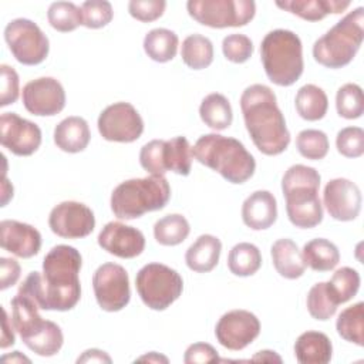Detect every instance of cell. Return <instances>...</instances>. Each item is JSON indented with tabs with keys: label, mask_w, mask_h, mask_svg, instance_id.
Here are the masks:
<instances>
[{
	"label": "cell",
	"mask_w": 364,
	"mask_h": 364,
	"mask_svg": "<svg viewBox=\"0 0 364 364\" xmlns=\"http://www.w3.org/2000/svg\"><path fill=\"white\" fill-rule=\"evenodd\" d=\"M81 253L68 245H57L44 256L43 272H30L18 291L36 301L41 310L68 311L81 299L78 273Z\"/></svg>",
	"instance_id": "6da1fadb"
},
{
	"label": "cell",
	"mask_w": 364,
	"mask_h": 364,
	"mask_svg": "<svg viewBox=\"0 0 364 364\" xmlns=\"http://www.w3.org/2000/svg\"><path fill=\"white\" fill-rule=\"evenodd\" d=\"M245 127L255 146L267 156L284 152L290 144V132L273 90L263 84L249 85L240 95Z\"/></svg>",
	"instance_id": "7a4b0ae2"
},
{
	"label": "cell",
	"mask_w": 364,
	"mask_h": 364,
	"mask_svg": "<svg viewBox=\"0 0 364 364\" xmlns=\"http://www.w3.org/2000/svg\"><path fill=\"white\" fill-rule=\"evenodd\" d=\"M193 158L230 183H245L256 171V161L245 145L232 136L205 134L192 146Z\"/></svg>",
	"instance_id": "3957f363"
},
{
	"label": "cell",
	"mask_w": 364,
	"mask_h": 364,
	"mask_svg": "<svg viewBox=\"0 0 364 364\" xmlns=\"http://www.w3.org/2000/svg\"><path fill=\"white\" fill-rule=\"evenodd\" d=\"M321 176L311 166L291 165L282 178L286 212L291 225L310 229L321 223L323 205L318 196Z\"/></svg>",
	"instance_id": "277c9868"
},
{
	"label": "cell",
	"mask_w": 364,
	"mask_h": 364,
	"mask_svg": "<svg viewBox=\"0 0 364 364\" xmlns=\"http://www.w3.org/2000/svg\"><path fill=\"white\" fill-rule=\"evenodd\" d=\"M171 199V186L165 176L149 175L121 182L111 193V210L118 219H136L161 210Z\"/></svg>",
	"instance_id": "5b68a950"
},
{
	"label": "cell",
	"mask_w": 364,
	"mask_h": 364,
	"mask_svg": "<svg viewBox=\"0 0 364 364\" xmlns=\"http://www.w3.org/2000/svg\"><path fill=\"white\" fill-rule=\"evenodd\" d=\"M260 60L267 78L279 87L293 85L303 74V46L291 30L269 31L260 43Z\"/></svg>",
	"instance_id": "8992f818"
},
{
	"label": "cell",
	"mask_w": 364,
	"mask_h": 364,
	"mask_svg": "<svg viewBox=\"0 0 364 364\" xmlns=\"http://www.w3.org/2000/svg\"><path fill=\"white\" fill-rule=\"evenodd\" d=\"M364 40V9L355 7L313 44L314 60L327 68L348 65Z\"/></svg>",
	"instance_id": "52a82bcc"
},
{
	"label": "cell",
	"mask_w": 364,
	"mask_h": 364,
	"mask_svg": "<svg viewBox=\"0 0 364 364\" xmlns=\"http://www.w3.org/2000/svg\"><path fill=\"white\" fill-rule=\"evenodd\" d=\"M135 286L146 307L162 311L179 299L183 290V280L176 270L166 264L148 263L138 270Z\"/></svg>",
	"instance_id": "ba28073f"
},
{
	"label": "cell",
	"mask_w": 364,
	"mask_h": 364,
	"mask_svg": "<svg viewBox=\"0 0 364 364\" xmlns=\"http://www.w3.org/2000/svg\"><path fill=\"white\" fill-rule=\"evenodd\" d=\"M192 146L185 136L168 141L152 139L139 151V164L149 175H165L168 171L188 176L192 168Z\"/></svg>",
	"instance_id": "9c48e42d"
},
{
	"label": "cell",
	"mask_w": 364,
	"mask_h": 364,
	"mask_svg": "<svg viewBox=\"0 0 364 364\" xmlns=\"http://www.w3.org/2000/svg\"><path fill=\"white\" fill-rule=\"evenodd\" d=\"M189 16L202 26L210 28L243 27L256 14V3L252 0H189Z\"/></svg>",
	"instance_id": "30bf717a"
},
{
	"label": "cell",
	"mask_w": 364,
	"mask_h": 364,
	"mask_svg": "<svg viewBox=\"0 0 364 364\" xmlns=\"http://www.w3.org/2000/svg\"><path fill=\"white\" fill-rule=\"evenodd\" d=\"M6 44L13 57L23 65L43 63L50 51V43L43 30L28 18H14L4 28Z\"/></svg>",
	"instance_id": "8fae6325"
},
{
	"label": "cell",
	"mask_w": 364,
	"mask_h": 364,
	"mask_svg": "<svg viewBox=\"0 0 364 364\" xmlns=\"http://www.w3.org/2000/svg\"><path fill=\"white\" fill-rule=\"evenodd\" d=\"M92 289L98 306L104 311H119L131 299L129 277L125 267L117 263H104L92 276Z\"/></svg>",
	"instance_id": "7c38bea8"
},
{
	"label": "cell",
	"mask_w": 364,
	"mask_h": 364,
	"mask_svg": "<svg viewBox=\"0 0 364 364\" xmlns=\"http://www.w3.org/2000/svg\"><path fill=\"white\" fill-rule=\"evenodd\" d=\"M98 132L105 141L134 142L144 132V121L136 108L125 101L104 108L97 121Z\"/></svg>",
	"instance_id": "4fadbf2b"
},
{
	"label": "cell",
	"mask_w": 364,
	"mask_h": 364,
	"mask_svg": "<svg viewBox=\"0 0 364 364\" xmlns=\"http://www.w3.org/2000/svg\"><path fill=\"white\" fill-rule=\"evenodd\" d=\"M260 334L259 318L242 309L225 313L215 327V336L220 346L228 350L239 351L252 344Z\"/></svg>",
	"instance_id": "5bb4252c"
},
{
	"label": "cell",
	"mask_w": 364,
	"mask_h": 364,
	"mask_svg": "<svg viewBox=\"0 0 364 364\" xmlns=\"http://www.w3.org/2000/svg\"><path fill=\"white\" fill-rule=\"evenodd\" d=\"M48 226L60 237L81 239L94 230L95 216L87 205L75 200H64L51 209Z\"/></svg>",
	"instance_id": "9a60e30c"
},
{
	"label": "cell",
	"mask_w": 364,
	"mask_h": 364,
	"mask_svg": "<svg viewBox=\"0 0 364 364\" xmlns=\"http://www.w3.org/2000/svg\"><path fill=\"white\" fill-rule=\"evenodd\" d=\"M21 100L24 108L37 117H54L65 107V91L61 82L53 77H40L23 87Z\"/></svg>",
	"instance_id": "2e32d148"
},
{
	"label": "cell",
	"mask_w": 364,
	"mask_h": 364,
	"mask_svg": "<svg viewBox=\"0 0 364 364\" xmlns=\"http://www.w3.org/2000/svg\"><path fill=\"white\" fill-rule=\"evenodd\" d=\"M0 142L3 148L17 156H30L41 145V129L16 112H3L0 117Z\"/></svg>",
	"instance_id": "e0dca14e"
},
{
	"label": "cell",
	"mask_w": 364,
	"mask_h": 364,
	"mask_svg": "<svg viewBox=\"0 0 364 364\" xmlns=\"http://www.w3.org/2000/svg\"><path fill=\"white\" fill-rule=\"evenodd\" d=\"M361 191L350 179L334 178L323 191V205L328 215L340 222L354 220L361 210Z\"/></svg>",
	"instance_id": "ac0fdd59"
},
{
	"label": "cell",
	"mask_w": 364,
	"mask_h": 364,
	"mask_svg": "<svg viewBox=\"0 0 364 364\" xmlns=\"http://www.w3.org/2000/svg\"><path fill=\"white\" fill-rule=\"evenodd\" d=\"M98 246L121 259H134L145 249L144 233L122 222H108L98 235Z\"/></svg>",
	"instance_id": "d6986e66"
},
{
	"label": "cell",
	"mask_w": 364,
	"mask_h": 364,
	"mask_svg": "<svg viewBox=\"0 0 364 364\" xmlns=\"http://www.w3.org/2000/svg\"><path fill=\"white\" fill-rule=\"evenodd\" d=\"M0 245L14 256L28 259L40 252L41 235L28 223L4 219L0 222Z\"/></svg>",
	"instance_id": "ffe728a7"
},
{
	"label": "cell",
	"mask_w": 364,
	"mask_h": 364,
	"mask_svg": "<svg viewBox=\"0 0 364 364\" xmlns=\"http://www.w3.org/2000/svg\"><path fill=\"white\" fill-rule=\"evenodd\" d=\"M277 219V202L269 191H255L242 205V220L253 230L269 229Z\"/></svg>",
	"instance_id": "44dd1931"
},
{
	"label": "cell",
	"mask_w": 364,
	"mask_h": 364,
	"mask_svg": "<svg viewBox=\"0 0 364 364\" xmlns=\"http://www.w3.org/2000/svg\"><path fill=\"white\" fill-rule=\"evenodd\" d=\"M54 144L64 152L77 154L84 151L91 139L88 122L81 117H67L54 128Z\"/></svg>",
	"instance_id": "7402d4cb"
},
{
	"label": "cell",
	"mask_w": 364,
	"mask_h": 364,
	"mask_svg": "<svg viewBox=\"0 0 364 364\" xmlns=\"http://www.w3.org/2000/svg\"><path fill=\"white\" fill-rule=\"evenodd\" d=\"M333 355V344L321 331H304L294 343V357L300 364H327Z\"/></svg>",
	"instance_id": "603a6c76"
},
{
	"label": "cell",
	"mask_w": 364,
	"mask_h": 364,
	"mask_svg": "<svg viewBox=\"0 0 364 364\" xmlns=\"http://www.w3.org/2000/svg\"><path fill=\"white\" fill-rule=\"evenodd\" d=\"M222 242L213 235H200L186 250L185 263L196 273H208L219 263Z\"/></svg>",
	"instance_id": "cb8c5ba5"
},
{
	"label": "cell",
	"mask_w": 364,
	"mask_h": 364,
	"mask_svg": "<svg viewBox=\"0 0 364 364\" xmlns=\"http://www.w3.org/2000/svg\"><path fill=\"white\" fill-rule=\"evenodd\" d=\"M10 304L13 327L23 341L31 337L44 326L46 320L38 313L40 307L28 296L17 291V294L11 299Z\"/></svg>",
	"instance_id": "d4e9b609"
},
{
	"label": "cell",
	"mask_w": 364,
	"mask_h": 364,
	"mask_svg": "<svg viewBox=\"0 0 364 364\" xmlns=\"http://www.w3.org/2000/svg\"><path fill=\"white\" fill-rule=\"evenodd\" d=\"M270 255L273 266L282 277L294 280L304 274L306 264L301 252L291 239H277L270 247Z\"/></svg>",
	"instance_id": "484cf974"
},
{
	"label": "cell",
	"mask_w": 364,
	"mask_h": 364,
	"mask_svg": "<svg viewBox=\"0 0 364 364\" xmlns=\"http://www.w3.org/2000/svg\"><path fill=\"white\" fill-rule=\"evenodd\" d=\"M350 1L340 0H284L276 6L307 21L323 20L328 14H338L350 7Z\"/></svg>",
	"instance_id": "4316f807"
},
{
	"label": "cell",
	"mask_w": 364,
	"mask_h": 364,
	"mask_svg": "<svg viewBox=\"0 0 364 364\" xmlns=\"http://www.w3.org/2000/svg\"><path fill=\"white\" fill-rule=\"evenodd\" d=\"M301 256L304 264L314 272L333 270L340 262L338 247L324 237H317L307 242L303 246Z\"/></svg>",
	"instance_id": "83f0119b"
},
{
	"label": "cell",
	"mask_w": 364,
	"mask_h": 364,
	"mask_svg": "<svg viewBox=\"0 0 364 364\" xmlns=\"http://www.w3.org/2000/svg\"><path fill=\"white\" fill-rule=\"evenodd\" d=\"M199 117L202 122L209 128L215 131H223L232 125V105L223 94H208L199 105Z\"/></svg>",
	"instance_id": "f1b7e54d"
},
{
	"label": "cell",
	"mask_w": 364,
	"mask_h": 364,
	"mask_svg": "<svg viewBox=\"0 0 364 364\" xmlns=\"http://www.w3.org/2000/svg\"><path fill=\"white\" fill-rule=\"evenodd\" d=\"M178 34L169 28L158 27L148 31L144 37L145 54L156 63H168L175 58L178 53Z\"/></svg>",
	"instance_id": "f546056e"
},
{
	"label": "cell",
	"mask_w": 364,
	"mask_h": 364,
	"mask_svg": "<svg viewBox=\"0 0 364 364\" xmlns=\"http://www.w3.org/2000/svg\"><path fill=\"white\" fill-rule=\"evenodd\" d=\"M294 107L297 114L306 121H318L324 118L328 109V98L323 88L314 84H306L299 88Z\"/></svg>",
	"instance_id": "4dcf8cb0"
},
{
	"label": "cell",
	"mask_w": 364,
	"mask_h": 364,
	"mask_svg": "<svg viewBox=\"0 0 364 364\" xmlns=\"http://www.w3.org/2000/svg\"><path fill=\"white\" fill-rule=\"evenodd\" d=\"M262 266V253L259 247L249 242L235 245L228 255V267L230 273L239 277L253 276Z\"/></svg>",
	"instance_id": "1f68e13d"
},
{
	"label": "cell",
	"mask_w": 364,
	"mask_h": 364,
	"mask_svg": "<svg viewBox=\"0 0 364 364\" xmlns=\"http://www.w3.org/2000/svg\"><path fill=\"white\" fill-rule=\"evenodd\" d=\"M336 328L338 336L357 344L358 347L364 346V303L357 301L353 306L346 307L337 317Z\"/></svg>",
	"instance_id": "d6a6232c"
},
{
	"label": "cell",
	"mask_w": 364,
	"mask_h": 364,
	"mask_svg": "<svg viewBox=\"0 0 364 364\" xmlns=\"http://www.w3.org/2000/svg\"><path fill=\"white\" fill-rule=\"evenodd\" d=\"M182 61L192 70H203L213 61V44L202 34H191L182 41Z\"/></svg>",
	"instance_id": "836d02e7"
},
{
	"label": "cell",
	"mask_w": 364,
	"mask_h": 364,
	"mask_svg": "<svg viewBox=\"0 0 364 364\" xmlns=\"http://www.w3.org/2000/svg\"><path fill=\"white\" fill-rule=\"evenodd\" d=\"M191 232L189 222L183 215L171 213L158 219L154 225V237L162 246L181 245Z\"/></svg>",
	"instance_id": "e575fe53"
},
{
	"label": "cell",
	"mask_w": 364,
	"mask_h": 364,
	"mask_svg": "<svg viewBox=\"0 0 364 364\" xmlns=\"http://www.w3.org/2000/svg\"><path fill=\"white\" fill-rule=\"evenodd\" d=\"M23 343L37 355L51 357L61 350L64 343V336L58 324H55L54 321L46 320L44 326Z\"/></svg>",
	"instance_id": "d590c367"
},
{
	"label": "cell",
	"mask_w": 364,
	"mask_h": 364,
	"mask_svg": "<svg viewBox=\"0 0 364 364\" xmlns=\"http://www.w3.org/2000/svg\"><path fill=\"white\" fill-rule=\"evenodd\" d=\"M306 304L310 316L318 321L330 320L336 314L338 306L327 282H318L309 290Z\"/></svg>",
	"instance_id": "8d00e7d4"
},
{
	"label": "cell",
	"mask_w": 364,
	"mask_h": 364,
	"mask_svg": "<svg viewBox=\"0 0 364 364\" xmlns=\"http://www.w3.org/2000/svg\"><path fill=\"white\" fill-rule=\"evenodd\" d=\"M50 26L61 33L74 31L78 26H82L81 7L73 1H54L47 11Z\"/></svg>",
	"instance_id": "74e56055"
},
{
	"label": "cell",
	"mask_w": 364,
	"mask_h": 364,
	"mask_svg": "<svg viewBox=\"0 0 364 364\" xmlns=\"http://www.w3.org/2000/svg\"><path fill=\"white\" fill-rule=\"evenodd\" d=\"M360 283H361L360 273L355 269L348 266L337 269L333 273L331 279L327 282L328 289L338 304H343L351 300L357 294L360 289Z\"/></svg>",
	"instance_id": "f35d334b"
},
{
	"label": "cell",
	"mask_w": 364,
	"mask_h": 364,
	"mask_svg": "<svg viewBox=\"0 0 364 364\" xmlns=\"http://www.w3.org/2000/svg\"><path fill=\"white\" fill-rule=\"evenodd\" d=\"M337 114L346 119H357L364 112L363 90L358 84L347 82L337 90L336 94Z\"/></svg>",
	"instance_id": "ab89813d"
},
{
	"label": "cell",
	"mask_w": 364,
	"mask_h": 364,
	"mask_svg": "<svg viewBox=\"0 0 364 364\" xmlns=\"http://www.w3.org/2000/svg\"><path fill=\"white\" fill-rule=\"evenodd\" d=\"M296 146L303 158L310 161L323 159L328 154V138L320 129H303L297 134Z\"/></svg>",
	"instance_id": "60d3db41"
},
{
	"label": "cell",
	"mask_w": 364,
	"mask_h": 364,
	"mask_svg": "<svg viewBox=\"0 0 364 364\" xmlns=\"http://www.w3.org/2000/svg\"><path fill=\"white\" fill-rule=\"evenodd\" d=\"M82 26L87 28H101L111 23L114 17L112 6L107 0H87L81 4Z\"/></svg>",
	"instance_id": "b9f144b4"
},
{
	"label": "cell",
	"mask_w": 364,
	"mask_h": 364,
	"mask_svg": "<svg viewBox=\"0 0 364 364\" xmlns=\"http://www.w3.org/2000/svg\"><path fill=\"white\" fill-rule=\"evenodd\" d=\"M336 146L346 158H360L364 154V131L360 127H346L337 132Z\"/></svg>",
	"instance_id": "7bdbcfd3"
},
{
	"label": "cell",
	"mask_w": 364,
	"mask_h": 364,
	"mask_svg": "<svg viewBox=\"0 0 364 364\" xmlns=\"http://www.w3.org/2000/svg\"><path fill=\"white\" fill-rule=\"evenodd\" d=\"M253 43L245 34H229L222 41V51L226 60L235 64L246 63L253 54Z\"/></svg>",
	"instance_id": "ee69618b"
},
{
	"label": "cell",
	"mask_w": 364,
	"mask_h": 364,
	"mask_svg": "<svg viewBox=\"0 0 364 364\" xmlns=\"http://www.w3.org/2000/svg\"><path fill=\"white\" fill-rule=\"evenodd\" d=\"M166 7L164 0H131L128 3L129 14L142 23H151L158 20Z\"/></svg>",
	"instance_id": "f6af8a7d"
},
{
	"label": "cell",
	"mask_w": 364,
	"mask_h": 364,
	"mask_svg": "<svg viewBox=\"0 0 364 364\" xmlns=\"http://www.w3.org/2000/svg\"><path fill=\"white\" fill-rule=\"evenodd\" d=\"M1 71V95H0V107H7L10 104H14L20 94V80L17 71L7 65H0Z\"/></svg>",
	"instance_id": "bcb514c9"
},
{
	"label": "cell",
	"mask_w": 364,
	"mask_h": 364,
	"mask_svg": "<svg viewBox=\"0 0 364 364\" xmlns=\"http://www.w3.org/2000/svg\"><path fill=\"white\" fill-rule=\"evenodd\" d=\"M183 361L186 364H205L220 361V358L213 346L208 343H193L185 350Z\"/></svg>",
	"instance_id": "7dc6e473"
},
{
	"label": "cell",
	"mask_w": 364,
	"mask_h": 364,
	"mask_svg": "<svg viewBox=\"0 0 364 364\" xmlns=\"http://www.w3.org/2000/svg\"><path fill=\"white\" fill-rule=\"evenodd\" d=\"M21 267L16 259L0 257V290L14 286L20 279Z\"/></svg>",
	"instance_id": "c3c4849f"
},
{
	"label": "cell",
	"mask_w": 364,
	"mask_h": 364,
	"mask_svg": "<svg viewBox=\"0 0 364 364\" xmlns=\"http://www.w3.org/2000/svg\"><path fill=\"white\" fill-rule=\"evenodd\" d=\"M13 323L11 318H9V314L6 311V309H3V331H1V340H0V347L9 348L16 343V337L13 333Z\"/></svg>",
	"instance_id": "681fc988"
},
{
	"label": "cell",
	"mask_w": 364,
	"mask_h": 364,
	"mask_svg": "<svg viewBox=\"0 0 364 364\" xmlns=\"http://www.w3.org/2000/svg\"><path fill=\"white\" fill-rule=\"evenodd\" d=\"M112 360L111 357L102 351V350H98V348H90V350H85L78 358H77V363H107L109 364Z\"/></svg>",
	"instance_id": "f907efd6"
},
{
	"label": "cell",
	"mask_w": 364,
	"mask_h": 364,
	"mask_svg": "<svg viewBox=\"0 0 364 364\" xmlns=\"http://www.w3.org/2000/svg\"><path fill=\"white\" fill-rule=\"evenodd\" d=\"M252 361H277V363H282V358L276 354V351L263 350V351H259L256 355H253Z\"/></svg>",
	"instance_id": "816d5d0a"
},
{
	"label": "cell",
	"mask_w": 364,
	"mask_h": 364,
	"mask_svg": "<svg viewBox=\"0 0 364 364\" xmlns=\"http://www.w3.org/2000/svg\"><path fill=\"white\" fill-rule=\"evenodd\" d=\"M135 361H148V363H168V357L159 354V353H155V351H151L145 355H141L138 357Z\"/></svg>",
	"instance_id": "f5cc1de1"
},
{
	"label": "cell",
	"mask_w": 364,
	"mask_h": 364,
	"mask_svg": "<svg viewBox=\"0 0 364 364\" xmlns=\"http://www.w3.org/2000/svg\"><path fill=\"white\" fill-rule=\"evenodd\" d=\"M1 361L3 363H31V360L26 355H23L20 351H13L11 354H7V355H3L1 357Z\"/></svg>",
	"instance_id": "db71d44e"
},
{
	"label": "cell",
	"mask_w": 364,
	"mask_h": 364,
	"mask_svg": "<svg viewBox=\"0 0 364 364\" xmlns=\"http://www.w3.org/2000/svg\"><path fill=\"white\" fill-rule=\"evenodd\" d=\"M10 198H13V185L9 183V181L4 178L1 185V206H6Z\"/></svg>",
	"instance_id": "11a10c76"
}]
</instances>
